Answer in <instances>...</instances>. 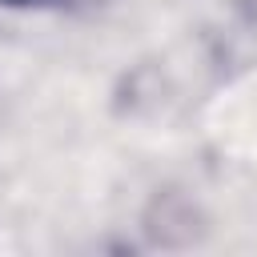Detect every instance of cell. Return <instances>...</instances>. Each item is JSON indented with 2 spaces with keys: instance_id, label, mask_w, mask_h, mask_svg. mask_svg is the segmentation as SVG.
Returning <instances> with one entry per match:
<instances>
[{
  "instance_id": "6da1fadb",
  "label": "cell",
  "mask_w": 257,
  "mask_h": 257,
  "mask_svg": "<svg viewBox=\"0 0 257 257\" xmlns=\"http://www.w3.org/2000/svg\"><path fill=\"white\" fill-rule=\"evenodd\" d=\"M0 4H44V0H0Z\"/></svg>"
}]
</instances>
